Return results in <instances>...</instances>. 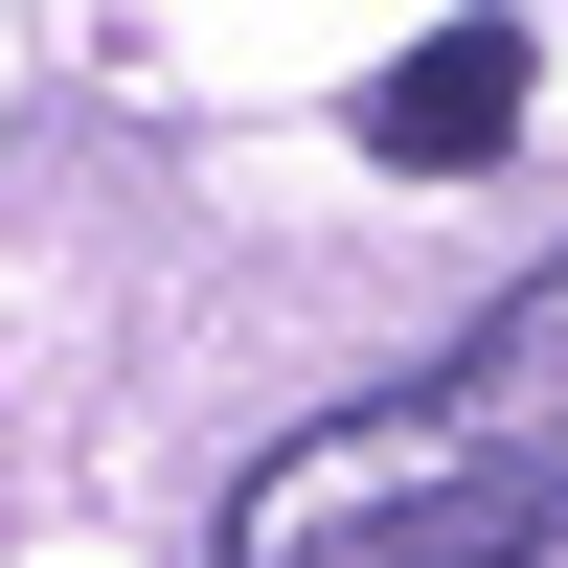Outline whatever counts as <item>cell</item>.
Listing matches in <instances>:
<instances>
[{"label": "cell", "mask_w": 568, "mask_h": 568, "mask_svg": "<svg viewBox=\"0 0 568 568\" xmlns=\"http://www.w3.org/2000/svg\"><path fill=\"white\" fill-rule=\"evenodd\" d=\"M227 568H568V251L433 387H364L251 455Z\"/></svg>", "instance_id": "obj_1"}, {"label": "cell", "mask_w": 568, "mask_h": 568, "mask_svg": "<svg viewBox=\"0 0 568 568\" xmlns=\"http://www.w3.org/2000/svg\"><path fill=\"white\" fill-rule=\"evenodd\" d=\"M524 91H546V45H524V23H433L387 91H364V136H387L409 182H478L500 136H524Z\"/></svg>", "instance_id": "obj_2"}]
</instances>
